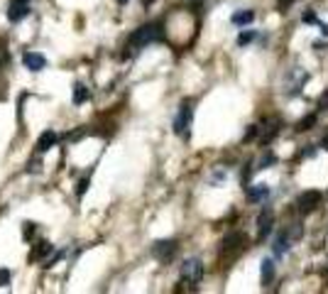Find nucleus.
I'll list each match as a JSON object with an SVG mask.
<instances>
[{"label": "nucleus", "instance_id": "f03ea898", "mask_svg": "<svg viewBox=\"0 0 328 294\" xmlns=\"http://www.w3.org/2000/svg\"><path fill=\"white\" fill-rule=\"evenodd\" d=\"M191 118H194V103L191 101H184L182 106H179V113H176V118H174V133L179 137H184V140H188V135H191Z\"/></svg>", "mask_w": 328, "mask_h": 294}, {"label": "nucleus", "instance_id": "9b49d317", "mask_svg": "<svg viewBox=\"0 0 328 294\" xmlns=\"http://www.w3.org/2000/svg\"><path fill=\"white\" fill-rule=\"evenodd\" d=\"M267 196H270V186H267V184H255V186L248 189V201H252V204L264 201Z\"/></svg>", "mask_w": 328, "mask_h": 294}, {"label": "nucleus", "instance_id": "1a4fd4ad", "mask_svg": "<svg viewBox=\"0 0 328 294\" xmlns=\"http://www.w3.org/2000/svg\"><path fill=\"white\" fill-rule=\"evenodd\" d=\"M248 243V238H245V233H240V230H233V233H228L226 238H223V250H238V248H242Z\"/></svg>", "mask_w": 328, "mask_h": 294}, {"label": "nucleus", "instance_id": "0eeeda50", "mask_svg": "<svg viewBox=\"0 0 328 294\" xmlns=\"http://www.w3.org/2000/svg\"><path fill=\"white\" fill-rule=\"evenodd\" d=\"M30 3L32 0H10L8 5V20L10 23H20L30 15Z\"/></svg>", "mask_w": 328, "mask_h": 294}, {"label": "nucleus", "instance_id": "aec40b11", "mask_svg": "<svg viewBox=\"0 0 328 294\" xmlns=\"http://www.w3.org/2000/svg\"><path fill=\"white\" fill-rule=\"evenodd\" d=\"M86 189H88V177H86V179H81V181H78V186H76V196L81 199V196L86 194Z\"/></svg>", "mask_w": 328, "mask_h": 294}, {"label": "nucleus", "instance_id": "6e6552de", "mask_svg": "<svg viewBox=\"0 0 328 294\" xmlns=\"http://www.w3.org/2000/svg\"><path fill=\"white\" fill-rule=\"evenodd\" d=\"M22 64L30 71H42V69L47 67V59L40 54V52H24L22 54Z\"/></svg>", "mask_w": 328, "mask_h": 294}, {"label": "nucleus", "instance_id": "412c9836", "mask_svg": "<svg viewBox=\"0 0 328 294\" xmlns=\"http://www.w3.org/2000/svg\"><path fill=\"white\" fill-rule=\"evenodd\" d=\"M10 277H12V274H10V270H5V267H2V270H0V287L10 284Z\"/></svg>", "mask_w": 328, "mask_h": 294}, {"label": "nucleus", "instance_id": "393cba45", "mask_svg": "<svg viewBox=\"0 0 328 294\" xmlns=\"http://www.w3.org/2000/svg\"><path fill=\"white\" fill-rule=\"evenodd\" d=\"M321 147H324V150H328V133L324 135V140H321Z\"/></svg>", "mask_w": 328, "mask_h": 294}, {"label": "nucleus", "instance_id": "f3484780", "mask_svg": "<svg viewBox=\"0 0 328 294\" xmlns=\"http://www.w3.org/2000/svg\"><path fill=\"white\" fill-rule=\"evenodd\" d=\"M34 230H37V226H34L32 221H24L22 223V238L24 240H32V238H34Z\"/></svg>", "mask_w": 328, "mask_h": 294}, {"label": "nucleus", "instance_id": "2eb2a0df", "mask_svg": "<svg viewBox=\"0 0 328 294\" xmlns=\"http://www.w3.org/2000/svg\"><path fill=\"white\" fill-rule=\"evenodd\" d=\"M272 279H274V262L272 260H262V284L267 287V284H272Z\"/></svg>", "mask_w": 328, "mask_h": 294}, {"label": "nucleus", "instance_id": "a878e982", "mask_svg": "<svg viewBox=\"0 0 328 294\" xmlns=\"http://www.w3.org/2000/svg\"><path fill=\"white\" fill-rule=\"evenodd\" d=\"M294 0H280V8H286V5H292Z\"/></svg>", "mask_w": 328, "mask_h": 294}, {"label": "nucleus", "instance_id": "20e7f679", "mask_svg": "<svg viewBox=\"0 0 328 294\" xmlns=\"http://www.w3.org/2000/svg\"><path fill=\"white\" fill-rule=\"evenodd\" d=\"M324 201V194L321 191H316V189H308L304 191L299 199H296V208L302 211V213H311V211H316L318 206Z\"/></svg>", "mask_w": 328, "mask_h": 294}, {"label": "nucleus", "instance_id": "423d86ee", "mask_svg": "<svg viewBox=\"0 0 328 294\" xmlns=\"http://www.w3.org/2000/svg\"><path fill=\"white\" fill-rule=\"evenodd\" d=\"M272 226H274V211L267 206V208H262L258 216V238L260 240H264L270 233H272Z\"/></svg>", "mask_w": 328, "mask_h": 294}, {"label": "nucleus", "instance_id": "f8f14e48", "mask_svg": "<svg viewBox=\"0 0 328 294\" xmlns=\"http://www.w3.org/2000/svg\"><path fill=\"white\" fill-rule=\"evenodd\" d=\"M292 243H294V238H292V233H289V230L280 233V235H277V240H274V255H284V252H289Z\"/></svg>", "mask_w": 328, "mask_h": 294}, {"label": "nucleus", "instance_id": "7ed1b4c3", "mask_svg": "<svg viewBox=\"0 0 328 294\" xmlns=\"http://www.w3.org/2000/svg\"><path fill=\"white\" fill-rule=\"evenodd\" d=\"M201 277H204V262H201L198 257L184 260V265H182V279L196 284V282H201Z\"/></svg>", "mask_w": 328, "mask_h": 294}, {"label": "nucleus", "instance_id": "4be33fe9", "mask_svg": "<svg viewBox=\"0 0 328 294\" xmlns=\"http://www.w3.org/2000/svg\"><path fill=\"white\" fill-rule=\"evenodd\" d=\"M302 23H316V13H314V10H306L304 15H302Z\"/></svg>", "mask_w": 328, "mask_h": 294}, {"label": "nucleus", "instance_id": "b1692460", "mask_svg": "<svg viewBox=\"0 0 328 294\" xmlns=\"http://www.w3.org/2000/svg\"><path fill=\"white\" fill-rule=\"evenodd\" d=\"M40 167H42L40 162H32V164H30V172H40Z\"/></svg>", "mask_w": 328, "mask_h": 294}, {"label": "nucleus", "instance_id": "4468645a", "mask_svg": "<svg viewBox=\"0 0 328 294\" xmlns=\"http://www.w3.org/2000/svg\"><path fill=\"white\" fill-rule=\"evenodd\" d=\"M88 98H91V91H88V86H86V84H76V86H74V98H71V101H74L76 106L86 103Z\"/></svg>", "mask_w": 328, "mask_h": 294}, {"label": "nucleus", "instance_id": "dca6fc26", "mask_svg": "<svg viewBox=\"0 0 328 294\" xmlns=\"http://www.w3.org/2000/svg\"><path fill=\"white\" fill-rule=\"evenodd\" d=\"M255 20V13L252 10H240V13H235L233 18H230V23L238 25V27H242V25H250Z\"/></svg>", "mask_w": 328, "mask_h": 294}, {"label": "nucleus", "instance_id": "ddd939ff", "mask_svg": "<svg viewBox=\"0 0 328 294\" xmlns=\"http://www.w3.org/2000/svg\"><path fill=\"white\" fill-rule=\"evenodd\" d=\"M52 252H54V245H52L49 240H40V243L34 245V250H32L30 257H32V260H44V262H47V255H52Z\"/></svg>", "mask_w": 328, "mask_h": 294}, {"label": "nucleus", "instance_id": "6ab92c4d", "mask_svg": "<svg viewBox=\"0 0 328 294\" xmlns=\"http://www.w3.org/2000/svg\"><path fill=\"white\" fill-rule=\"evenodd\" d=\"M314 123H316V115H308V118H304V120H302V123L296 125V130H308V128H311Z\"/></svg>", "mask_w": 328, "mask_h": 294}, {"label": "nucleus", "instance_id": "5701e85b", "mask_svg": "<svg viewBox=\"0 0 328 294\" xmlns=\"http://www.w3.org/2000/svg\"><path fill=\"white\" fill-rule=\"evenodd\" d=\"M258 125H250V130H248V133H245V142H248V140H255V135H258Z\"/></svg>", "mask_w": 328, "mask_h": 294}, {"label": "nucleus", "instance_id": "f257e3e1", "mask_svg": "<svg viewBox=\"0 0 328 294\" xmlns=\"http://www.w3.org/2000/svg\"><path fill=\"white\" fill-rule=\"evenodd\" d=\"M164 37V30L160 23H150V25H142L138 27L130 37H128V49H132V52H138V49H144L147 45H154V42H160Z\"/></svg>", "mask_w": 328, "mask_h": 294}, {"label": "nucleus", "instance_id": "a211bd4d", "mask_svg": "<svg viewBox=\"0 0 328 294\" xmlns=\"http://www.w3.org/2000/svg\"><path fill=\"white\" fill-rule=\"evenodd\" d=\"M255 40V32L250 30V32H240V37H238V45L240 47H245V45H250Z\"/></svg>", "mask_w": 328, "mask_h": 294}, {"label": "nucleus", "instance_id": "9d476101", "mask_svg": "<svg viewBox=\"0 0 328 294\" xmlns=\"http://www.w3.org/2000/svg\"><path fill=\"white\" fill-rule=\"evenodd\" d=\"M56 140H59V135L54 133V130H44L42 135H40V140H37V152H47V150H52L54 145H56Z\"/></svg>", "mask_w": 328, "mask_h": 294}, {"label": "nucleus", "instance_id": "bb28decb", "mask_svg": "<svg viewBox=\"0 0 328 294\" xmlns=\"http://www.w3.org/2000/svg\"><path fill=\"white\" fill-rule=\"evenodd\" d=\"M118 5H125V3H128V0H116Z\"/></svg>", "mask_w": 328, "mask_h": 294}, {"label": "nucleus", "instance_id": "39448f33", "mask_svg": "<svg viewBox=\"0 0 328 294\" xmlns=\"http://www.w3.org/2000/svg\"><path fill=\"white\" fill-rule=\"evenodd\" d=\"M176 250H179V243H176V240H157V243L152 245V255H154L157 260H162V262H169V260L176 255Z\"/></svg>", "mask_w": 328, "mask_h": 294}]
</instances>
